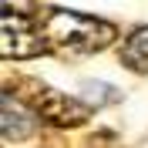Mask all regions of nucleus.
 Instances as JSON below:
<instances>
[{
    "instance_id": "nucleus-1",
    "label": "nucleus",
    "mask_w": 148,
    "mask_h": 148,
    "mask_svg": "<svg viewBox=\"0 0 148 148\" xmlns=\"http://www.w3.org/2000/svg\"><path fill=\"white\" fill-rule=\"evenodd\" d=\"M47 30L57 44L71 47V51H84V54H94L114 40V24L101 17H91V14H77V10H64L57 7L47 20Z\"/></svg>"
},
{
    "instance_id": "nucleus-2",
    "label": "nucleus",
    "mask_w": 148,
    "mask_h": 148,
    "mask_svg": "<svg viewBox=\"0 0 148 148\" xmlns=\"http://www.w3.org/2000/svg\"><path fill=\"white\" fill-rule=\"evenodd\" d=\"M0 54L7 61L37 57V54H47V40L24 14H3V24H0Z\"/></svg>"
},
{
    "instance_id": "nucleus-3",
    "label": "nucleus",
    "mask_w": 148,
    "mask_h": 148,
    "mask_svg": "<svg viewBox=\"0 0 148 148\" xmlns=\"http://www.w3.org/2000/svg\"><path fill=\"white\" fill-rule=\"evenodd\" d=\"M34 108L37 114L47 121V125H54V128H77L88 121V104H81L77 98H67V94L54 91V88H40L34 94Z\"/></svg>"
},
{
    "instance_id": "nucleus-4",
    "label": "nucleus",
    "mask_w": 148,
    "mask_h": 148,
    "mask_svg": "<svg viewBox=\"0 0 148 148\" xmlns=\"http://www.w3.org/2000/svg\"><path fill=\"white\" fill-rule=\"evenodd\" d=\"M34 111L24 101H17L10 91H3L0 94V135H3V138H27L30 131L37 128Z\"/></svg>"
},
{
    "instance_id": "nucleus-5",
    "label": "nucleus",
    "mask_w": 148,
    "mask_h": 148,
    "mask_svg": "<svg viewBox=\"0 0 148 148\" xmlns=\"http://www.w3.org/2000/svg\"><path fill=\"white\" fill-rule=\"evenodd\" d=\"M121 64L135 74H148V27H135L121 47Z\"/></svg>"
},
{
    "instance_id": "nucleus-6",
    "label": "nucleus",
    "mask_w": 148,
    "mask_h": 148,
    "mask_svg": "<svg viewBox=\"0 0 148 148\" xmlns=\"http://www.w3.org/2000/svg\"><path fill=\"white\" fill-rule=\"evenodd\" d=\"M0 10L3 14H24V17H30L34 14V0H0Z\"/></svg>"
}]
</instances>
